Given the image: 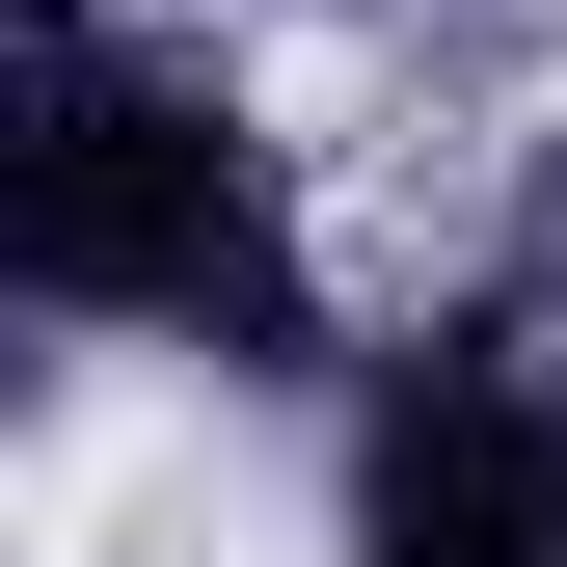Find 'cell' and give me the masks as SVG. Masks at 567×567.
<instances>
[{"label": "cell", "instance_id": "2", "mask_svg": "<svg viewBox=\"0 0 567 567\" xmlns=\"http://www.w3.org/2000/svg\"><path fill=\"white\" fill-rule=\"evenodd\" d=\"M351 567H567V379L540 298H460L351 405Z\"/></svg>", "mask_w": 567, "mask_h": 567}, {"label": "cell", "instance_id": "1", "mask_svg": "<svg viewBox=\"0 0 567 567\" xmlns=\"http://www.w3.org/2000/svg\"><path fill=\"white\" fill-rule=\"evenodd\" d=\"M28 298L54 324H244L298 379V270H270V163H244V82L217 54H135L109 0H28Z\"/></svg>", "mask_w": 567, "mask_h": 567}]
</instances>
